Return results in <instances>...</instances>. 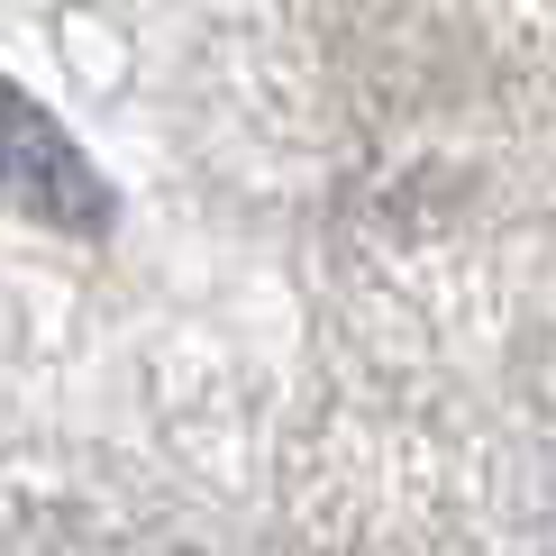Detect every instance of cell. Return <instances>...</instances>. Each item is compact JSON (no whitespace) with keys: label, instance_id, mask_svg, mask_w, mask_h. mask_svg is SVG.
Masks as SVG:
<instances>
[{"label":"cell","instance_id":"obj_1","mask_svg":"<svg viewBox=\"0 0 556 556\" xmlns=\"http://www.w3.org/2000/svg\"><path fill=\"white\" fill-rule=\"evenodd\" d=\"M0 201L46 219V228H64V238H101L119 219V192L83 155V137H64V119L37 91H18L10 74H0Z\"/></svg>","mask_w":556,"mask_h":556}]
</instances>
